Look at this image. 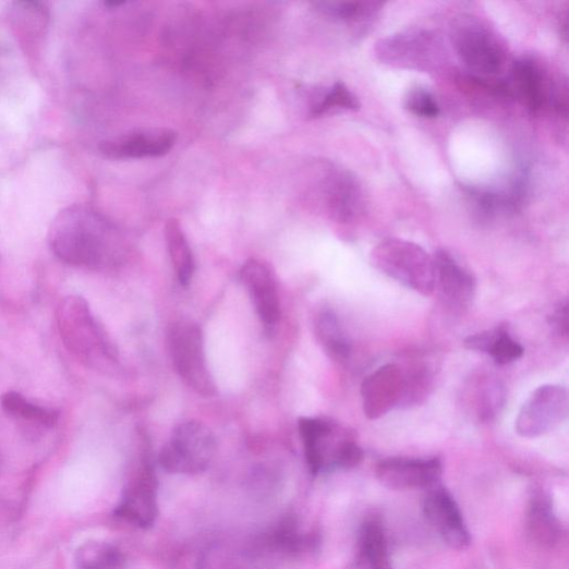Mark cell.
I'll return each mask as SVG.
<instances>
[{"label": "cell", "instance_id": "obj_1", "mask_svg": "<svg viewBox=\"0 0 569 569\" xmlns=\"http://www.w3.org/2000/svg\"><path fill=\"white\" fill-rule=\"evenodd\" d=\"M48 245L64 264L87 269L116 266L124 255L117 227L82 204L71 205L56 215L49 227Z\"/></svg>", "mask_w": 569, "mask_h": 569}, {"label": "cell", "instance_id": "obj_2", "mask_svg": "<svg viewBox=\"0 0 569 569\" xmlns=\"http://www.w3.org/2000/svg\"><path fill=\"white\" fill-rule=\"evenodd\" d=\"M56 324L65 349L82 365L104 375H118L121 371L118 349L84 298H65L57 306Z\"/></svg>", "mask_w": 569, "mask_h": 569}, {"label": "cell", "instance_id": "obj_3", "mask_svg": "<svg viewBox=\"0 0 569 569\" xmlns=\"http://www.w3.org/2000/svg\"><path fill=\"white\" fill-rule=\"evenodd\" d=\"M308 467L313 474L356 468L363 450L346 431L323 419L303 417L299 421Z\"/></svg>", "mask_w": 569, "mask_h": 569}, {"label": "cell", "instance_id": "obj_4", "mask_svg": "<svg viewBox=\"0 0 569 569\" xmlns=\"http://www.w3.org/2000/svg\"><path fill=\"white\" fill-rule=\"evenodd\" d=\"M371 263L380 273L425 298L435 292L434 259L415 243L385 240L372 251Z\"/></svg>", "mask_w": 569, "mask_h": 569}, {"label": "cell", "instance_id": "obj_5", "mask_svg": "<svg viewBox=\"0 0 569 569\" xmlns=\"http://www.w3.org/2000/svg\"><path fill=\"white\" fill-rule=\"evenodd\" d=\"M451 40L460 60L479 80L499 75L506 51L495 33L477 19L464 16L453 23Z\"/></svg>", "mask_w": 569, "mask_h": 569}, {"label": "cell", "instance_id": "obj_6", "mask_svg": "<svg viewBox=\"0 0 569 569\" xmlns=\"http://www.w3.org/2000/svg\"><path fill=\"white\" fill-rule=\"evenodd\" d=\"M168 348L174 367L185 384L203 397L216 395L209 372L202 328L190 320H181L168 331Z\"/></svg>", "mask_w": 569, "mask_h": 569}, {"label": "cell", "instance_id": "obj_7", "mask_svg": "<svg viewBox=\"0 0 569 569\" xmlns=\"http://www.w3.org/2000/svg\"><path fill=\"white\" fill-rule=\"evenodd\" d=\"M216 440L201 422L179 425L159 453V464L168 473L194 475L206 471L213 461Z\"/></svg>", "mask_w": 569, "mask_h": 569}, {"label": "cell", "instance_id": "obj_8", "mask_svg": "<svg viewBox=\"0 0 569 569\" xmlns=\"http://www.w3.org/2000/svg\"><path fill=\"white\" fill-rule=\"evenodd\" d=\"M440 43L426 31H408L377 43V59L386 65L428 71L440 59Z\"/></svg>", "mask_w": 569, "mask_h": 569}, {"label": "cell", "instance_id": "obj_9", "mask_svg": "<svg viewBox=\"0 0 569 569\" xmlns=\"http://www.w3.org/2000/svg\"><path fill=\"white\" fill-rule=\"evenodd\" d=\"M568 416V392L559 385H544L529 397L517 419V433L524 438L541 437Z\"/></svg>", "mask_w": 569, "mask_h": 569}, {"label": "cell", "instance_id": "obj_10", "mask_svg": "<svg viewBox=\"0 0 569 569\" xmlns=\"http://www.w3.org/2000/svg\"><path fill=\"white\" fill-rule=\"evenodd\" d=\"M511 88L533 113L550 106L567 117V93L552 87L540 65L531 59H521L511 66Z\"/></svg>", "mask_w": 569, "mask_h": 569}, {"label": "cell", "instance_id": "obj_11", "mask_svg": "<svg viewBox=\"0 0 569 569\" xmlns=\"http://www.w3.org/2000/svg\"><path fill=\"white\" fill-rule=\"evenodd\" d=\"M423 509L428 523L448 547L464 550L470 546L471 536L461 510L446 489L439 485L428 489Z\"/></svg>", "mask_w": 569, "mask_h": 569}, {"label": "cell", "instance_id": "obj_12", "mask_svg": "<svg viewBox=\"0 0 569 569\" xmlns=\"http://www.w3.org/2000/svg\"><path fill=\"white\" fill-rule=\"evenodd\" d=\"M404 390V370L398 364H387L365 378L361 394L364 414L378 420L395 409H400Z\"/></svg>", "mask_w": 569, "mask_h": 569}, {"label": "cell", "instance_id": "obj_13", "mask_svg": "<svg viewBox=\"0 0 569 569\" xmlns=\"http://www.w3.org/2000/svg\"><path fill=\"white\" fill-rule=\"evenodd\" d=\"M443 468L437 459L392 458L376 469L379 483L391 491L432 489L438 486Z\"/></svg>", "mask_w": 569, "mask_h": 569}, {"label": "cell", "instance_id": "obj_14", "mask_svg": "<svg viewBox=\"0 0 569 569\" xmlns=\"http://www.w3.org/2000/svg\"><path fill=\"white\" fill-rule=\"evenodd\" d=\"M435 266V290L443 303L451 310L462 312L469 308L476 294L473 274L445 250L433 256Z\"/></svg>", "mask_w": 569, "mask_h": 569}, {"label": "cell", "instance_id": "obj_15", "mask_svg": "<svg viewBox=\"0 0 569 569\" xmlns=\"http://www.w3.org/2000/svg\"><path fill=\"white\" fill-rule=\"evenodd\" d=\"M157 486L154 469L148 462L143 464L126 487L117 514L138 528H152L158 516Z\"/></svg>", "mask_w": 569, "mask_h": 569}, {"label": "cell", "instance_id": "obj_16", "mask_svg": "<svg viewBox=\"0 0 569 569\" xmlns=\"http://www.w3.org/2000/svg\"><path fill=\"white\" fill-rule=\"evenodd\" d=\"M7 19L22 50L31 59L40 53L50 25L48 5L41 2H13L8 5Z\"/></svg>", "mask_w": 569, "mask_h": 569}, {"label": "cell", "instance_id": "obj_17", "mask_svg": "<svg viewBox=\"0 0 569 569\" xmlns=\"http://www.w3.org/2000/svg\"><path fill=\"white\" fill-rule=\"evenodd\" d=\"M178 141L172 130L136 131L101 142L100 153L111 159L160 157L170 152Z\"/></svg>", "mask_w": 569, "mask_h": 569}, {"label": "cell", "instance_id": "obj_18", "mask_svg": "<svg viewBox=\"0 0 569 569\" xmlns=\"http://www.w3.org/2000/svg\"><path fill=\"white\" fill-rule=\"evenodd\" d=\"M242 280L261 322L274 327L280 316V304L275 273L265 262L251 259L242 268Z\"/></svg>", "mask_w": 569, "mask_h": 569}, {"label": "cell", "instance_id": "obj_19", "mask_svg": "<svg viewBox=\"0 0 569 569\" xmlns=\"http://www.w3.org/2000/svg\"><path fill=\"white\" fill-rule=\"evenodd\" d=\"M326 194L330 213L340 222L353 220L363 210L364 197L361 186L343 170H336L330 175Z\"/></svg>", "mask_w": 569, "mask_h": 569}, {"label": "cell", "instance_id": "obj_20", "mask_svg": "<svg viewBox=\"0 0 569 569\" xmlns=\"http://www.w3.org/2000/svg\"><path fill=\"white\" fill-rule=\"evenodd\" d=\"M465 349L489 355L497 365H507L520 360L523 347L510 336L507 325L470 335L464 340Z\"/></svg>", "mask_w": 569, "mask_h": 569}, {"label": "cell", "instance_id": "obj_21", "mask_svg": "<svg viewBox=\"0 0 569 569\" xmlns=\"http://www.w3.org/2000/svg\"><path fill=\"white\" fill-rule=\"evenodd\" d=\"M316 336L325 352L332 360L347 362L352 354V343L338 316L330 310L320 312L315 323Z\"/></svg>", "mask_w": 569, "mask_h": 569}, {"label": "cell", "instance_id": "obj_22", "mask_svg": "<svg viewBox=\"0 0 569 569\" xmlns=\"http://www.w3.org/2000/svg\"><path fill=\"white\" fill-rule=\"evenodd\" d=\"M359 560L362 569H392L385 531L377 519L366 521L361 529Z\"/></svg>", "mask_w": 569, "mask_h": 569}, {"label": "cell", "instance_id": "obj_23", "mask_svg": "<svg viewBox=\"0 0 569 569\" xmlns=\"http://www.w3.org/2000/svg\"><path fill=\"white\" fill-rule=\"evenodd\" d=\"M167 250L183 287L192 281L195 274V259L180 221L170 218L165 226Z\"/></svg>", "mask_w": 569, "mask_h": 569}, {"label": "cell", "instance_id": "obj_24", "mask_svg": "<svg viewBox=\"0 0 569 569\" xmlns=\"http://www.w3.org/2000/svg\"><path fill=\"white\" fill-rule=\"evenodd\" d=\"M529 532L543 546H552L560 536V526L554 514L549 497L543 493L534 496L529 511Z\"/></svg>", "mask_w": 569, "mask_h": 569}, {"label": "cell", "instance_id": "obj_25", "mask_svg": "<svg viewBox=\"0 0 569 569\" xmlns=\"http://www.w3.org/2000/svg\"><path fill=\"white\" fill-rule=\"evenodd\" d=\"M0 404H2V409L10 416L47 428L55 427L60 421L59 412L32 403L24 395L17 391L4 394Z\"/></svg>", "mask_w": 569, "mask_h": 569}, {"label": "cell", "instance_id": "obj_26", "mask_svg": "<svg viewBox=\"0 0 569 569\" xmlns=\"http://www.w3.org/2000/svg\"><path fill=\"white\" fill-rule=\"evenodd\" d=\"M403 370L404 390L400 409H412L424 404L434 385L432 367L424 363H415Z\"/></svg>", "mask_w": 569, "mask_h": 569}, {"label": "cell", "instance_id": "obj_27", "mask_svg": "<svg viewBox=\"0 0 569 569\" xmlns=\"http://www.w3.org/2000/svg\"><path fill=\"white\" fill-rule=\"evenodd\" d=\"M475 387L473 396L475 415L481 422H491L505 407V386L496 378L484 377Z\"/></svg>", "mask_w": 569, "mask_h": 569}, {"label": "cell", "instance_id": "obj_28", "mask_svg": "<svg viewBox=\"0 0 569 569\" xmlns=\"http://www.w3.org/2000/svg\"><path fill=\"white\" fill-rule=\"evenodd\" d=\"M75 559L80 569H120L125 561L120 548L105 542L85 543Z\"/></svg>", "mask_w": 569, "mask_h": 569}, {"label": "cell", "instance_id": "obj_29", "mask_svg": "<svg viewBox=\"0 0 569 569\" xmlns=\"http://www.w3.org/2000/svg\"><path fill=\"white\" fill-rule=\"evenodd\" d=\"M318 11L324 15L349 24H366L371 22L380 11V3H331L323 2L316 4Z\"/></svg>", "mask_w": 569, "mask_h": 569}, {"label": "cell", "instance_id": "obj_30", "mask_svg": "<svg viewBox=\"0 0 569 569\" xmlns=\"http://www.w3.org/2000/svg\"><path fill=\"white\" fill-rule=\"evenodd\" d=\"M360 101L358 97L341 82L335 83L312 107V117L319 118L332 109L358 110Z\"/></svg>", "mask_w": 569, "mask_h": 569}, {"label": "cell", "instance_id": "obj_31", "mask_svg": "<svg viewBox=\"0 0 569 569\" xmlns=\"http://www.w3.org/2000/svg\"><path fill=\"white\" fill-rule=\"evenodd\" d=\"M405 107L414 116L422 119H436L440 109L436 98L431 92L422 87H415L408 92Z\"/></svg>", "mask_w": 569, "mask_h": 569}, {"label": "cell", "instance_id": "obj_32", "mask_svg": "<svg viewBox=\"0 0 569 569\" xmlns=\"http://www.w3.org/2000/svg\"><path fill=\"white\" fill-rule=\"evenodd\" d=\"M549 324L554 331L561 338L568 337V302H559L550 316Z\"/></svg>", "mask_w": 569, "mask_h": 569}]
</instances>
